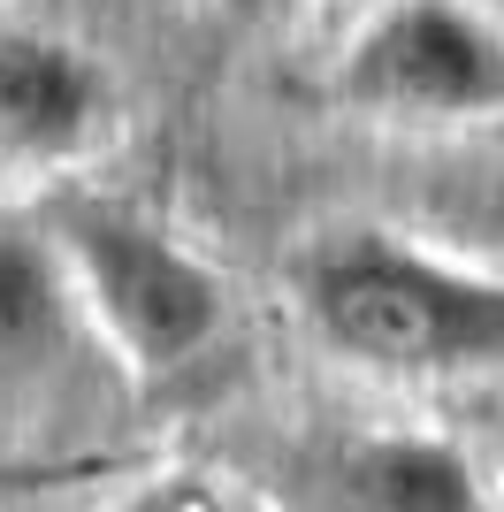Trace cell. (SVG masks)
<instances>
[{"label":"cell","instance_id":"obj_9","mask_svg":"<svg viewBox=\"0 0 504 512\" xmlns=\"http://www.w3.org/2000/svg\"><path fill=\"white\" fill-rule=\"evenodd\" d=\"M237 8H283V0H237Z\"/></svg>","mask_w":504,"mask_h":512},{"label":"cell","instance_id":"obj_2","mask_svg":"<svg viewBox=\"0 0 504 512\" xmlns=\"http://www.w3.org/2000/svg\"><path fill=\"white\" fill-rule=\"evenodd\" d=\"M54 253L69 260L77 291L92 299L100 329L130 352L146 375H176L222 337V283L207 260H191L146 214L107 207V199H69L54 214Z\"/></svg>","mask_w":504,"mask_h":512},{"label":"cell","instance_id":"obj_10","mask_svg":"<svg viewBox=\"0 0 504 512\" xmlns=\"http://www.w3.org/2000/svg\"><path fill=\"white\" fill-rule=\"evenodd\" d=\"M497 222H504V199H497Z\"/></svg>","mask_w":504,"mask_h":512},{"label":"cell","instance_id":"obj_6","mask_svg":"<svg viewBox=\"0 0 504 512\" xmlns=\"http://www.w3.org/2000/svg\"><path fill=\"white\" fill-rule=\"evenodd\" d=\"M62 260L31 230H0V375H31L62 344Z\"/></svg>","mask_w":504,"mask_h":512},{"label":"cell","instance_id":"obj_7","mask_svg":"<svg viewBox=\"0 0 504 512\" xmlns=\"http://www.w3.org/2000/svg\"><path fill=\"white\" fill-rule=\"evenodd\" d=\"M130 512H237V505L214 490L207 474H161L153 490H138V505H130Z\"/></svg>","mask_w":504,"mask_h":512},{"label":"cell","instance_id":"obj_1","mask_svg":"<svg viewBox=\"0 0 504 512\" xmlns=\"http://www.w3.org/2000/svg\"><path fill=\"white\" fill-rule=\"evenodd\" d=\"M306 314L344 360L375 375L504 367V283L382 230H352L306 260Z\"/></svg>","mask_w":504,"mask_h":512},{"label":"cell","instance_id":"obj_3","mask_svg":"<svg viewBox=\"0 0 504 512\" xmlns=\"http://www.w3.org/2000/svg\"><path fill=\"white\" fill-rule=\"evenodd\" d=\"M344 92L420 123L504 115V23L466 0H390L344 54Z\"/></svg>","mask_w":504,"mask_h":512},{"label":"cell","instance_id":"obj_5","mask_svg":"<svg viewBox=\"0 0 504 512\" xmlns=\"http://www.w3.org/2000/svg\"><path fill=\"white\" fill-rule=\"evenodd\" d=\"M336 512H497L482 474L443 436H359L329 467Z\"/></svg>","mask_w":504,"mask_h":512},{"label":"cell","instance_id":"obj_8","mask_svg":"<svg viewBox=\"0 0 504 512\" xmlns=\"http://www.w3.org/2000/svg\"><path fill=\"white\" fill-rule=\"evenodd\" d=\"M77 467H16V459H0V512L23 505L31 490H46V482H69Z\"/></svg>","mask_w":504,"mask_h":512},{"label":"cell","instance_id":"obj_4","mask_svg":"<svg viewBox=\"0 0 504 512\" xmlns=\"http://www.w3.org/2000/svg\"><path fill=\"white\" fill-rule=\"evenodd\" d=\"M107 123V77L77 46L0 31V161H69Z\"/></svg>","mask_w":504,"mask_h":512}]
</instances>
